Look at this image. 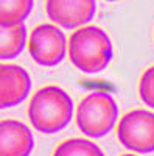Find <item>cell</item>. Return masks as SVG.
Segmentation results:
<instances>
[{"instance_id":"obj_1","label":"cell","mask_w":154,"mask_h":156,"mask_svg":"<svg viewBox=\"0 0 154 156\" xmlns=\"http://www.w3.org/2000/svg\"><path fill=\"white\" fill-rule=\"evenodd\" d=\"M72 64L84 73H97L108 67L112 61L114 48L111 37L100 27L76 28L67 42Z\"/></svg>"},{"instance_id":"obj_2","label":"cell","mask_w":154,"mask_h":156,"mask_svg":"<svg viewBox=\"0 0 154 156\" xmlns=\"http://www.w3.org/2000/svg\"><path fill=\"white\" fill-rule=\"evenodd\" d=\"M28 117L34 129L45 134H55L64 129L73 117V100L58 86H45L33 95Z\"/></svg>"},{"instance_id":"obj_3","label":"cell","mask_w":154,"mask_h":156,"mask_svg":"<svg viewBox=\"0 0 154 156\" xmlns=\"http://www.w3.org/2000/svg\"><path fill=\"white\" fill-rule=\"evenodd\" d=\"M118 119V106L114 97L97 90L83 98L76 111V123L83 134L98 139L112 131Z\"/></svg>"},{"instance_id":"obj_4","label":"cell","mask_w":154,"mask_h":156,"mask_svg":"<svg viewBox=\"0 0 154 156\" xmlns=\"http://www.w3.org/2000/svg\"><path fill=\"white\" fill-rule=\"evenodd\" d=\"M120 144L134 153L154 151V112L134 109L125 114L117 126Z\"/></svg>"},{"instance_id":"obj_5","label":"cell","mask_w":154,"mask_h":156,"mask_svg":"<svg viewBox=\"0 0 154 156\" xmlns=\"http://www.w3.org/2000/svg\"><path fill=\"white\" fill-rule=\"evenodd\" d=\"M28 51L39 66H58L67 53V37L58 25L41 23L31 31Z\"/></svg>"},{"instance_id":"obj_6","label":"cell","mask_w":154,"mask_h":156,"mask_svg":"<svg viewBox=\"0 0 154 156\" xmlns=\"http://www.w3.org/2000/svg\"><path fill=\"white\" fill-rule=\"evenodd\" d=\"M47 16L58 27L75 30L91 22L97 12L95 0H47Z\"/></svg>"},{"instance_id":"obj_7","label":"cell","mask_w":154,"mask_h":156,"mask_svg":"<svg viewBox=\"0 0 154 156\" xmlns=\"http://www.w3.org/2000/svg\"><path fill=\"white\" fill-rule=\"evenodd\" d=\"M31 90L30 73L16 64H0V109L17 106Z\"/></svg>"},{"instance_id":"obj_8","label":"cell","mask_w":154,"mask_h":156,"mask_svg":"<svg viewBox=\"0 0 154 156\" xmlns=\"http://www.w3.org/2000/svg\"><path fill=\"white\" fill-rule=\"evenodd\" d=\"M34 148L31 129L19 120H0V156H30Z\"/></svg>"},{"instance_id":"obj_9","label":"cell","mask_w":154,"mask_h":156,"mask_svg":"<svg viewBox=\"0 0 154 156\" xmlns=\"http://www.w3.org/2000/svg\"><path fill=\"white\" fill-rule=\"evenodd\" d=\"M27 44L25 23L5 27L0 25V59H12L19 56Z\"/></svg>"},{"instance_id":"obj_10","label":"cell","mask_w":154,"mask_h":156,"mask_svg":"<svg viewBox=\"0 0 154 156\" xmlns=\"http://www.w3.org/2000/svg\"><path fill=\"white\" fill-rule=\"evenodd\" d=\"M34 0H0V25L14 27L28 19Z\"/></svg>"},{"instance_id":"obj_11","label":"cell","mask_w":154,"mask_h":156,"mask_svg":"<svg viewBox=\"0 0 154 156\" xmlns=\"http://www.w3.org/2000/svg\"><path fill=\"white\" fill-rule=\"evenodd\" d=\"M53 156H104V153L95 142L75 137L59 144Z\"/></svg>"},{"instance_id":"obj_12","label":"cell","mask_w":154,"mask_h":156,"mask_svg":"<svg viewBox=\"0 0 154 156\" xmlns=\"http://www.w3.org/2000/svg\"><path fill=\"white\" fill-rule=\"evenodd\" d=\"M139 94L145 105L154 109V66L143 72L139 83Z\"/></svg>"},{"instance_id":"obj_13","label":"cell","mask_w":154,"mask_h":156,"mask_svg":"<svg viewBox=\"0 0 154 156\" xmlns=\"http://www.w3.org/2000/svg\"><path fill=\"white\" fill-rule=\"evenodd\" d=\"M121 156H137V154H132V153H126V154H121Z\"/></svg>"},{"instance_id":"obj_14","label":"cell","mask_w":154,"mask_h":156,"mask_svg":"<svg viewBox=\"0 0 154 156\" xmlns=\"http://www.w3.org/2000/svg\"><path fill=\"white\" fill-rule=\"evenodd\" d=\"M108 2H117V0H108Z\"/></svg>"}]
</instances>
